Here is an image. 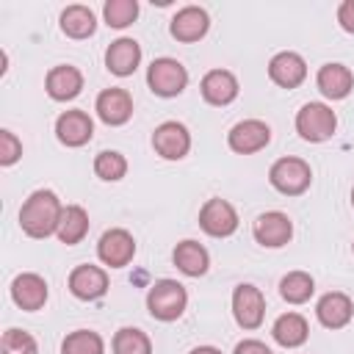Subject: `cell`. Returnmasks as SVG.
<instances>
[{
  "mask_svg": "<svg viewBox=\"0 0 354 354\" xmlns=\"http://www.w3.org/2000/svg\"><path fill=\"white\" fill-rule=\"evenodd\" d=\"M61 213H64V207L53 191H33L19 210V227L30 238H47V235L58 232Z\"/></svg>",
  "mask_w": 354,
  "mask_h": 354,
  "instance_id": "6da1fadb",
  "label": "cell"
},
{
  "mask_svg": "<svg viewBox=\"0 0 354 354\" xmlns=\"http://www.w3.org/2000/svg\"><path fill=\"white\" fill-rule=\"evenodd\" d=\"M185 304H188V293L174 279H160L147 293V307H149V313L158 321H174V318H180L183 310H185Z\"/></svg>",
  "mask_w": 354,
  "mask_h": 354,
  "instance_id": "7a4b0ae2",
  "label": "cell"
},
{
  "mask_svg": "<svg viewBox=\"0 0 354 354\" xmlns=\"http://www.w3.org/2000/svg\"><path fill=\"white\" fill-rule=\"evenodd\" d=\"M337 127V116L324 102H307L296 113V130L304 141H326Z\"/></svg>",
  "mask_w": 354,
  "mask_h": 354,
  "instance_id": "3957f363",
  "label": "cell"
},
{
  "mask_svg": "<svg viewBox=\"0 0 354 354\" xmlns=\"http://www.w3.org/2000/svg\"><path fill=\"white\" fill-rule=\"evenodd\" d=\"M268 180H271V185H274L279 194L296 196V194H304V191L310 188L313 171H310V166H307L301 158H279V160L271 166Z\"/></svg>",
  "mask_w": 354,
  "mask_h": 354,
  "instance_id": "277c9868",
  "label": "cell"
},
{
  "mask_svg": "<svg viewBox=\"0 0 354 354\" xmlns=\"http://www.w3.org/2000/svg\"><path fill=\"white\" fill-rule=\"evenodd\" d=\"M147 83H149V88H152L155 94H160V97H174V94H180V91L185 88L188 72H185V66H183L180 61H174V58H155V61L149 64Z\"/></svg>",
  "mask_w": 354,
  "mask_h": 354,
  "instance_id": "5b68a950",
  "label": "cell"
},
{
  "mask_svg": "<svg viewBox=\"0 0 354 354\" xmlns=\"http://www.w3.org/2000/svg\"><path fill=\"white\" fill-rule=\"evenodd\" d=\"M199 227L213 238H227L238 230V213L227 199H207L199 210Z\"/></svg>",
  "mask_w": 354,
  "mask_h": 354,
  "instance_id": "8992f818",
  "label": "cell"
},
{
  "mask_svg": "<svg viewBox=\"0 0 354 354\" xmlns=\"http://www.w3.org/2000/svg\"><path fill=\"white\" fill-rule=\"evenodd\" d=\"M152 147L160 158L166 160H180L188 155L191 149V136L185 130V124L180 122H163L160 127H155L152 133Z\"/></svg>",
  "mask_w": 354,
  "mask_h": 354,
  "instance_id": "52a82bcc",
  "label": "cell"
},
{
  "mask_svg": "<svg viewBox=\"0 0 354 354\" xmlns=\"http://www.w3.org/2000/svg\"><path fill=\"white\" fill-rule=\"evenodd\" d=\"M232 313L243 329H257L266 315V299L254 285H238L232 293Z\"/></svg>",
  "mask_w": 354,
  "mask_h": 354,
  "instance_id": "ba28073f",
  "label": "cell"
},
{
  "mask_svg": "<svg viewBox=\"0 0 354 354\" xmlns=\"http://www.w3.org/2000/svg\"><path fill=\"white\" fill-rule=\"evenodd\" d=\"M268 141H271V130H268V124L260 122V119H243V122H238V124L230 130V136H227L230 149H235V152H241V155L260 152Z\"/></svg>",
  "mask_w": 354,
  "mask_h": 354,
  "instance_id": "9c48e42d",
  "label": "cell"
},
{
  "mask_svg": "<svg viewBox=\"0 0 354 354\" xmlns=\"http://www.w3.org/2000/svg\"><path fill=\"white\" fill-rule=\"evenodd\" d=\"M252 232H254V241H257L260 246L277 249V246H285V243L290 241L293 224H290V218H288L285 213L271 210V213H263V216L254 218Z\"/></svg>",
  "mask_w": 354,
  "mask_h": 354,
  "instance_id": "30bf717a",
  "label": "cell"
},
{
  "mask_svg": "<svg viewBox=\"0 0 354 354\" xmlns=\"http://www.w3.org/2000/svg\"><path fill=\"white\" fill-rule=\"evenodd\" d=\"M97 254H100V260H102L105 266L122 268V266H127V263L133 260V254H136V241H133V235H130L127 230H108V232L100 238V243H97Z\"/></svg>",
  "mask_w": 354,
  "mask_h": 354,
  "instance_id": "8fae6325",
  "label": "cell"
},
{
  "mask_svg": "<svg viewBox=\"0 0 354 354\" xmlns=\"http://www.w3.org/2000/svg\"><path fill=\"white\" fill-rule=\"evenodd\" d=\"M207 28H210L207 11L199 8V6H185L171 19V36L177 41H196L207 33Z\"/></svg>",
  "mask_w": 354,
  "mask_h": 354,
  "instance_id": "7c38bea8",
  "label": "cell"
},
{
  "mask_svg": "<svg viewBox=\"0 0 354 354\" xmlns=\"http://www.w3.org/2000/svg\"><path fill=\"white\" fill-rule=\"evenodd\" d=\"M268 75L282 88H296L307 77V64L299 53H277L268 64Z\"/></svg>",
  "mask_w": 354,
  "mask_h": 354,
  "instance_id": "4fadbf2b",
  "label": "cell"
},
{
  "mask_svg": "<svg viewBox=\"0 0 354 354\" xmlns=\"http://www.w3.org/2000/svg\"><path fill=\"white\" fill-rule=\"evenodd\" d=\"M55 133H58V141L66 144V147H83L91 133H94V124L88 119V113L83 111H66L58 116L55 122Z\"/></svg>",
  "mask_w": 354,
  "mask_h": 354,
  "instance_id": "5bb4252c",
  "label": "cell"
},
{
  "mask_svg": "<svg viewBox=\"0 0 354 354\" xmlns=\"http://www.w3.org/2000/svg\"><path fill=\"white\" fill-rule=\"evenodd\" d=\"M69 290L77 299H100L108 290V274L97 266H77L69 274Z\"/></svg>",
  "mask_w": 354,
  "mask_h": 354,
  "instance_id": "9a60e30c",
  "label": "cell"
},
{
  "mask_svg": "<svg viewBox=\"0 0 354 354\" xmlns=\"http://www.w3.org/2000/svg\"><path fill=\"white\" fill-rule=\"evenodd\" d=\"M97 113L105 124H124L133 116V100L124 88H105L97 97Z\"/></svg>",
  "mask_w": 354,
  "mask_h": 354,
  "instance_id": "2e32d148",
  "label": "cell"
},
{
  "mask_svg": "<svg viewBox=\"0 0 354 354\" xmlns=\"http://www.w3.org/2000/svg\"><path fill=\"white\" fill-rule=\"evenodd\" d=\"M141 61V47L136 39H116L111 41V47L105 50V66L113 72V75H133L136 66Z\"/></svg>",
  "mask_w": 354,
  "mask_h": 354,
  "instance_id": "e0dca14e",
  "label": "cell"
},
{
  "mask_svg": "<svg viewBox=\"0 0 354 354\" xmlns=\"http://www.w3.org/2000/svg\"><path fill=\"white\" fill-rule=\"evenodd\" d=\"M202 97L210 105H227L238 97V80L227 69H210L202 77Z\"/></svg>",
  "mask_w": 354,
  "mask_h": 354,
  "instance_id": "ac0fdd59",
  "label": "cell"
},
{
  "mask_svg": "<svg viewBox=\"0 0 354 354\" xmlns=\"http://www.w3.org/2000/svg\"><path fill=\"white\" fill-rule=\"evenodd\" d=\"M11 299L22 310H39L47 301V282L39 274H19L11 282Z\"/></svg>",
  "mask_w": 354,
  "mask_h": 354,
  "instance_id": "d6986e66",
  "label": "cell"
},
{
  "mask_svg": "<svg viewBox=\"0 0 354 354\" xmlns=\"http://www.w3.org/2000/svg\"><path fill=\"white\" fill-rule=\"evenodd\" d=\"M315 80H318L321 94L329 97V100H343L351 91V86H354V75L343 64H324L318 69V77Z\"/></svg>",
  "mask_w": 354,
  "mask_h": 354,
  "instance_id": "ffe728a7",
  "label": "cell"
},
{
  "mask_svg": "<svg viewBox=\"0 0 354 354\" xmlns=\"http://www.w3.org/2000/svg\"><path fill=\"white\" fill-rule=\"evenodd\" d=\"M315 313H318V321L326 326V329H340V326H346L348 321H351V313H354V307H351V299L346 296V293H326L321 301H318V307H315Z\"/></svg>",
  "mask_w": 354,
  "mask_h": 354,
  "instance_id": "44dd1931",
  "label": "cell"
},
{
  "mask_svg": "<svg viewBox=\"0 0 354 354\" xmlns=\"http://www.w3.org/2000/svg\"><path fill=\"white\" fill-rule=\"evenodd\" d=\"M83 88V75L75 66H53L47 72V94L53 100H72Z\"/></svg>",
  "mask_w": 354,
  "mask_h": 354,
  "instance_id": "7402d4cb",
  "label": "cell"
},
{
  "mask_svg": "<svg viewBox=\"0 0 354 354\" xmlns=\"http://www.w3.org/2000/svg\"><path fill=\"white\" fill-rule=\"evenodd\" d=\"M207 263H210V257H207V252H205L202 243H196V241H183V243H177V249H174V266H177L183 274L199 277V274L207 271Z\"/></svg>",
  "mask_w": 354,
  "mask_h": 354,
  "instance_id": "603a6c76",
  "label": "cell"
},
{
  "mask_svg": "<svg viewBox=\"0 0 354 354\" xmlns=\"http://www.w3.org/2000/svg\"><path fill=\"white\" fill-rule=\"evenodd\" d=\"M307 321L299 313H285L274 321V340L285 348H296L307 340Z\"/></svg>",
  "mask_w": 354,
  "mask_h": 354,
  "instance_id": "cb8c5ba5",
  "label": "cell"
},
{
  "mask_svg": "<svg viewBox=\"0 0 354 354\" xmlns=\"http://www.w3.org/2000/svg\"><path fill=\"white\" fill-rule=\"evenodd\" d=\"M88 232V216L80 205H66L64 213H61V221H58V238L72 246V243H80Z\"/></svg>",
  "mask_w": 354,
  "mask_h": 354,
  "instance_id": "d4e9b609",
  "label": "cell"
},
{
  "mask_svg": "<svg viewBox=\"0 0 354 354\" xmlns=\"http://www.w3.org/2000/svg\"><path fill=\"white\" fill-rule=\"evenodd\" d=\"M94 28H97V22H94L91 8H86V6H69V8H64V14H61V30L66 36L86 39V36L94 33Z\"/></svg>",
  "mask_w": 354,
  "mask_h": 354,
  "instance_id": "484cf974",
  "label": "cell"
},
{
  "mask_svg": "<svg viewBox=\"0 0 354 354\" xmlns=\"http://www.w3.org/2000/svg\"><path fill=\"white\" fill-rule=\"evenodd\" d=\"M313 290H315L313 277L304 274V271H290V274L282 277V282H279V293H282V299L290 301V304H304V301L313 296Z\"/></svg>",
  "mask_w": 354,
  "mask_h": 354,
  "instance_id": "4316f807",
  "label": "cell"
},
{
  "mask_svg": "<svg viewBox=\"0 0 354 354\" xmlns=\"http://www.w3.org/2000/svg\"><path fill=\"white\" fill-rule=\"evenodd\" d=\"M113 354H152V343L141 329L124 326L113 337Z\"/></svg>",
  "mask_w": 354,
  "mask_h": 354,
  "instance_id": "83f0119b",
  "label": "cell"
},
{
  "mask_svg": "<svg viewBox=\"0 0 354 354\" xmlns=\"http://www.w3.org/2000/svg\"><path fill=\"white\" fill-rule=\"evenodd\" d=\"M102 351H105L102 337L88 329H77V332L66 335V340L61 346V354H102Z\"/></svg>",
  "mask_w": 354,
  "mask_h": 354,
  "instance_id": "f1b7e54d",
  "label": "cell"
},
{
  "mask_svg": "<svg viewBox=\"0 0 354 354\" xmlns=\"http://www.w3.org/2000/svg\"><path fill=\"white\" fill-rule=\"evenodd\" d=\"M102 14L111 28H127L138 17V3L136 0H108Z\"/></svg>",
  "mask_w": 354,
  "mask_h": 354,
  "instance_id": "f546056e",
  "label": "cell"
},
{
  "mask_svg": "<svg viewBox=\"0 0 354 354\" xmlns=\"http://www.w3.org/2000/svg\"><path fill=\"white\" fill-rule=\"evenodd\" d=\"M94 171L102 180H122L124 171H127V160H124V155H119L113 149H105L94 158Z\"/></svg>",
  "mask_w": 354,
  "mask_h": 354,
  "instance_id": "4dcf8cb0",
  "label": "cell"
},
{
  "mask_svg": "<svg viewBox=\"0 0 354 354\" xmlns=\"http://www.w3.org/2000/svg\"><path fill=\"white\" fill-rule=\"evenodd\" d=\"M0 348H3V354H39L36 340L22 329H6Z\"/></svg>",
  "mask_w": 354,
  "mask_h": 354,
  "instance_id": "1f68e13d",
  "label": "cell"
},
{
  "mask_svg": "<svg viewBox=\"0 0 354 354\" xmlns=\"http://www.w3.org/2000/svg\"><path fill=\"white\" fill-rule=\"evenodd\" d=\"M19 155H22V144L17 141V136L11 130H0V163L11 166Z\"/></svg>",
  "mask_w": 354,
  "mask_h": 354,
  "instance_id": "d6a6232c",
  "label": "cell"
},
{
  "mask_svg": "<svg viewBox=\"0 0 354 354\" xmlns=\"http://www.w3.org/2000/svg\"><path fill=\"white\" fill-rule=\"evenodd\" d=\"M337 22H340L343 30L354 33V0L340 3V8H337Z\"/></svg>",
  "mask_w": 354,
  "mask_h": 354,
  "instance_id": "836d02e7",
  "label": "cell"
},
{
  "mask_svg": "<svg viewBox=\"0 0 354 354\" xmlns=\"http://www.w3.org/2000/svg\"><path fill=\"white\" fill-rule=\"evenodd\" d=\"M235 354H271V348L260 340H243L235 346Z\"/></svg>",
  "mask_w": 354,
  "mask_h": 354,
  "instance_id": "e575fe53",
  "label": "cell"
},
{
  "mask_svg": "<svg viewBox=\"0 0 354 354\" xmlns=\"http://www.w3.org/2000/svg\"><path fill=\"white\" fill-rule=\"evenodd\" d=\"M191 354H221L218 348H213V346H199V348H194Z\"/></svg>",
  "mask_w": 354,
  "mask_h": 354,
  "instance_id": "d590c367",
  "label": "cell"
},
{
  "mask_svg": "<svg viewBox=\"0 0 354 354\" xmlns=\"http://www.w3.org/2000/svg\"><path fill=\"white\" fill-rule=\"evenodd\" d=\"M351 205H354V188H351Z\"/></svg>",
  "mask_w": 354,
  "mask_h": 354,
  "instance_id": "8d00e7d4",
  "label": "cell"
}]
</instances>
